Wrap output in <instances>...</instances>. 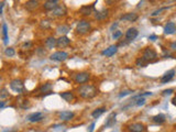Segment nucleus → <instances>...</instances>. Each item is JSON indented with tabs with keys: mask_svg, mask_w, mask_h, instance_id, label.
Returning a JSON list of instances; mask_svg holds the SVG:
<instances>
[{
	"mask_svg": "<svg viewBox=\"0 0 176 132\" xmlns=\"http://www.w3.org/2000/svg\"><path fill=\"white\" fill-rule=\"evenodd\" d=\"M78 94L79 96L84 99H92L98 94L97 88L92 86V85L88 84H83L80 87L78 88Z\"/></svg>",
	"mask_w": 176,
	"mask_h": 132,
	"instance_id": "nucleus-1",
	"label": "nucleus"
},
{
	"mask_svg": "<svg viewBox=\"0 0 176 132\" xmlns=\"http://www.w3.org/2000/svg\"><path fill=\"white\" fill-rule=\"evenodd\" d=\"M158 57V54L153 50L152 48H147L144 51H143V54H142V60L145 62V63H150V62H153L156 60Z\"/></svg>",
	"mask_w": 176,
	"mask_h": 132,
	"instance_id": "nucleus-2",
	"label": "nucleus"
},
{
	"mask_svg": "<svg viewBox=\"0 0 176 132\" xmlns=\"http://www.w3.org/2000/svg\"><path fill=\"white\" fill-rule=\"evenodd\" d=\"M90 28H92L90 22L86 21V20H80L76 25V32L80 35L87 34L90 31Z\"/></svg>",
	"mask_w": 176,
	"mask_h": 132,
	"instance_id": "nucleus-3",
	"label": "nucleus"
},
{
	"mask_svg": "<svg viewBox=\"0 0 176 132\" xmlns=\"http://www.w3.org/2000/svg\"><path fill=\"white\" fill-rule=\"evenodd\" d=\"M10 88L12 91L17 92V94H20V92H22L24 90V84L21 79L16 78V79H13V80H11Z\"/></svg>",
	"mask_w": 176,
	"mask_h": 132,
	"instance_id": "nucleus-4",
	"label": "nucleus"
},
{
	"mask_svg": "<svg viewBox=\"0 0 176 132\" xmlns=\"http://www.w3.org/2000/svg\"><path fill=\"white\" fill-rule=\"evenodd\" d=\"M50 58L55 62H64L65 60L68 58V53L64 52V51H57V52H54L53 54H51Z\"/></svg>",
	"mask_w": 176,
	"mask_h": 132,
	"instance_id": "nucleus-5",
	"label": "nucleus"
},
{
	"mask_svg": "<svg viewBox=\"0 0 176 132\" xmlns=\"http://www.w3.org/2000/svg\"><path fill=\"white\" fill-rule=\"evenodd\" d=\"M90 75L89 73H86V72H80V73H77L75 76H74V80L76 84H85L89 80Z\"/></svg>",
	"mask_w": 176,
	"mask_h": 132,
	"instance_id": "nucleus-6",
	"label": "nucleus"
},
{
	"mask_svg": "<svg viewBox=\"0 0 176 132\" xmlns=\"http://www.w3.org/2000/svg\"><path fill=\"white\" fill-rule=\"evenodd\" d=\"M128 130L130 132H144L147 130L145 126L141 122H133V123H130L128 126Z\"/></svg>",
	"mask_w": 176,
	"mask_h": 132,
	"instance_id": "nucleus-7",
	"label": "nucleus"
},
{
	"mask_svg": "<svg viewBox=\"0 0 176 132\" xmlns=\"http://www.w3.org/2000/svg\"><path fill=\"white\" fill-rule=\"evenodd\" d=\"M69 44H71V40L67 37H65V35H62V37H60L56 40V48L57 49L67 48Z\"/></svg>",
	"mask_w": 176,
	"mask_h": 132,
	"instance_id": "nucleus-8",
	"label": "nucleus"
},
{
	"mask_svg": "<svg viewBox=\"0 0 176 132\" xmlns=\"http://www.w3.org/2000/svg\"><path fill=\"white\" fill-rule=\"evenodd\" d=\"M175 74H176L175 69H170V71H167L165 74L162 76V78H161V83H162V84H166V83H168L170 80H172V79L174 78Z\"/></svg>",
	"mask_w": 176,
	"mask_h": 132,
	"instance_id": "nucleus-9",
	"label": "nucleus"
},
{
	"mask_svg": "<svg viewBox=\"0 0 176 132\" xmlns=\"http://www.w3.org/2000/svg\"><path fill=\"white\" fill-rule=\"evenodd\" d=\"M28 120H29L30 122H39L41 121V120H43L44 119V115L42 114V112H33V114L29 115L28 116Z\"/></svg>",
	"mask_w": 176,
	"mask_h": 132,
	"instance_id": "nucleus-10",
	"label": "nucleus"
},
{
	"mask_svg": "<svg viewBox=\"0 0 176 132\" xmlns=\"http://www.w3.org/2000/svg\"><path fill=\"white\" fill-rule=\"evenodd\" d=\"M116 117H117L116 112H111V114L109 115V116H108V118L106 119V122H105V126H106V127H107V128L113 127V126L116 124V122H117Z\"/></svg>",
	"mask_w": 176,
	"mask_h": 132,
	"instance_id": "nucleus-11",
	"label": "nucleus"
},
{
	"mask_svg": "<svg viewBox=\"0 0 176 132\" xmlns=\"http://www.w3.org/2000/svg\"><path fill=\"white\" fill-rule=\"evenodd\" d=\"M138 19V14L134 12H128L126 14L121 17L120 20L121 21H127V22H134Z\"/></svg>",
	"mask_w": 176,
	"mask_h": 132,
	"instance_id": "nucleus-12",
	"label": "nucleus"
},
{
	"mask_svg": "<svg viewBox=\"0 0 176 132\" xmlns=\"http://www.w3.org/2000/svg\"><path fill=\"white\" fill-rule=\"evenodd\" d=\"M138 34H139V31H138L135 28H130V29H128V31L126 32V37L128 41H133V40L138 37Z\"/></svg>",
	"mask_w": 176,
	"mask_h": 132,
	"instance_id": "nucleus-13",
	"label": "nucleus"
},
{
	"mask_svg": "<svg viewBox=\"0 0 176 132\" xmlns=\"http://www.w3.org/2000/svg\"><path fill=\"white\" fill-rule=\"evenodd\" d=\"M109 17V10L108 9H101L99 11H96L95 13V18L97 20H106Z\"/></svg>",
	"mask_w": 176,
	"mask_h": 132,
	"instance_id": "nucleus-14",
	"label": "nucleus"
},
{
	"mask_svg": "<svg viewBox=\"0 0 176 132\" xmlns=\"http://www.w3.org/2000/svg\"><path fill=\"white\" fill-rule=\"evenodd\" d=\"M117 51H118V45H110L108 49H106L105 51H103V55L107 56V57H110V56L115 55L117 53Z\"/></svg>",
	"mask_w": 176,
	"mask_h": 132,
	"instance_id": "nucleus-15",
	"label": "nucleus"
},
{
	"mask_svg": "<svg viewBox=\"0 0 176 132\" xmlns=\"http://www.w3.org/2000/svg\"><path fill=\"white\" fill-rule=\"evenodd\" d=\"M57 7H58L57 0H47L46 2L44 3V9L47 11H53Z\"/></svg>",
	"mask_w": 176,
	"mask_h": 132,
	"instance_id": "nucleus-16",
	"label": "nucleus"
},
{
	"mask_svg": "<svg viewBox=\"0 0 176 132\" xmlns=\"http://www.w3.org/2000/svg\"><path fill=\"white\" fill-rule=\"evenodd\" d=\"M58 117H60L62 121H69L74 118V112H72V111H62V112L58 114Z\"/></svg>",
	"mask_w": 176,
	"mask_h": 132,
	"instance_id": "nucleus-17",
	"label": "nucleus"
},
{
	"mask_svg": "<svg viewBox=\"0 0 176 132\" xmlns=\"http://www.w3.org/2000/svg\"><path fill=\"white\" fill-rule=\"evenodd\" d=\"M52 14L54 17H62V16H65L66 14V7L65 6H61V5H58V7L57 8H55L54 10L52 11Z\"/></svg>",
	"mask_w": 176,
	"mask_h": 132,
	"instance_id": "nucleus-18",
	"label": "nucleus"
},
{
	"mask_svg": "<svg viewBox=\"0 0 176 132\" xmlns=\"http://www.w3.org/2000/svg\"><path fill=\"white\" fill-rule=\"evenodd\" d=\"M176 32V25L174 22H167L164 26V33L165 34H173Z\"/></svg>",
	"mask_w": 176,
	"mask_h": 132,
	"instance_id": "nucleus-19",
	"label": "nucleus"
},
{
	"mask_svg": "<svg viewBox=\"0 0 176 132\" xmlns=\"http://www.w3.org/2000/svg\"><path fill=\"white\" fill-rule=\"evenodd\" d=\"M39 7V1L37 0H28L25 2V9L29 11H33Z\"/></svg>",
	"mask_w": 176,
	"mask_h": 132,
	"instance_id": "nucleus-20",
	"label": "nucleus"
},
{
	"mask_svg": "<svg viewBox=\"0 0 176 132\" xmlns=\"http://www.w3.org/2000/svg\"><path fill=\"white\" fill-rule=\"evenodd\" d=\"M56 46V39L54 37H47L46 41H45V48L47 50H52Z\"/></svg>",
	"mask_w": 176,
	"mask_h": 132,
	"instance_id": "nucleus-21",
	"label": "nucleus"
},
{
	"mask_svg": "<svg viewBox=\"0 0 176 132\" xmlns=\"http://www.w3.org/2000/svg\"><path fill=\"white\" fill-rule=\"evenodd\" d=\"M152 121L154 122V123L163 124L164 122L166 121V117H165V115H163V114H158V115H156V116L153 117Z\"/></svg>",
	"mask_w": 176,
	"mask_h": 132,
	"instance_id": "nucleus-22",
	"label": "nucleus"
},
{
	"mask_svg": "<svg viewBox=\"0 0 176 132\" xmlns=\"http://www.w3.org/2000/svg\"><path fill=\"white\" fill-rule=\"evenodd\" d=\"M92 6H83L82 8L79 9L80 14H83V16H85V17L90 16V14H92Z\"/></svg>",
	"mask_w": 176,
	"mask_h": 132,
	"instance_id": "nucleus-23",
	"label": "nucleus"
},
{
	"mask_svg": "<svg viewBox=\"0 0 176 132\" xmlns=\"http://www.w3.org/2000/svg\"><path fill=\"white\" fill-rule=\"evenodd\" d=\"M60 96H61L62 98H63V99H64L65 101H67V103H71V101H73V99H74L73 92H71V91L62 92V94H60Z\"/></svg>",
	"mask_w": 176,
	"mask_h": 132,
	"instance_id": "nucleus-24",
	"label": "nucleus"
},
{
	"mask_svg": "<svg viewBox=\"0 0 176 132\" xmlns=\"http://www.w3.org/2000/svg\"><path fill=\"white\" fill-rule=\"evenodd\" d=\"M106 111V108L105 107H101V108H98V109H96V110H94L92 111V118H95V119H97V118H99L101 115L104 114Z\"/></svg>",
	"mask_w": 176,
	"mask_h": 132,
	"instance_id": "nucleus-25",
	"label": "nucleus"
},
{
	"mask_svg": "<svg viewBox=\"0 0 176 132\" xmlns=\"http://www.w3.org/2000/svg\"><path fill=\"white\" fill-rule=\"evenodd\" d=\"M145 99L143 97H139V96H135L133 98V105L135 106H143L145 103Z\"/></svg>",
	"mask_w": 176,
	"mask_h": 132,
	"instance_id": "nucleus-26",
	"label": "nucleus"
},
{
	"mask_svg": "<svg viewBox=\"0 0 176 132\" xmlns=\"http://www.w3.org/2000/svg\"><path fill=\"white\" fill-rule=\"evenodd\" d=\"M2 33H3V42H5V44H8V40H9L8 26H7L6 23H3V25H2Z\"/></svg>",
	"mask_w": 176,
	"mask_h": 132,
	"instance_id": "nucleus-27",
	"label": "nucleus"
},
{
	"mask_svg": "<svg viewBox=\"0 0 176 132\" xmlns=\"http://www.w3.org/2000/svg\"><path fill=\"white\" fill-rule=\"evenodd\" d=\"M56 31L58 32V33H62V34H66L67 32H69V26L67 25H60L57 28V30Z\"/></svg>",
	"mask_w": 176,
	"mask_h": 132,
	"instance_id": "nucleus-28",
	"label": "nucleus"
},
{
	"mask_svg": "<svg viewBox=\"0 0 176 132\" xmlns=\"http://www.w3.org/2000/svg\"><path fill=\"white\" fill-rule=\"evenodd\" d=\"M51 89H52V84H50V83H46V84H44L42 87L40 88L41 92H47V91H50Z\"/></svg>",
	"mask_w": 176,
	"mask_h": 132,
	"instance_id": "nucleus-29",
	"label": "nucleus"
},
{
	"mask_svg": "<svg viewBox=\"0 0 176 132\" xmlns=\"http://www.w3.org/2000/svg\"><path fill=\"white\" fill-rule=\"evenodd\" d=\"M40 26H41L42 29H49V28L51 26L50 20H42L41 23H40Z\"/></svg>",
	"mask_w": 176,
	"mask_h": 132,
	"instance_id": "nucleus-30",
	"label": "nucleus"
},
{
	"mask_svg": "<svg viewBox=\"0 0 176 132\" xmlns=\"http://www.w3.org/2000/svg\"><path fill=\"white\" fill-rule=\"evenodd\" d=\"M8 96H9V92L6 88H1V89H0V99H5V98H7Z\"/></svg>",
	"mask_w": 176,
	"mask_h": 132,
	"instance_id": "nucleus-31",
	"label": "nucleus"
},
{
	"mask_svg": "<svg viewBox=\"0 0 176 132\" xmlns=\"http://www.w3.org/2000/svg\"><path fill=\"white\" fill-rule=\"evenodd\" d=\"M5 54L7 56H9V57H11V56H13L14 54H16V52H14V49L12 48H7L5 51Z\"/></svg>",
	"mask_w": 176,
	"mask_h": 132,
	"instance_id": "nucleus-32",
	"label": "nucleus"
},
{
	"mask_svg": "<svg viewBox=\"0 0 176 132\" xmlns=\"http://www.w3.org/2000/svg\"><path fill=\"white\" fill-rule=\"evenodd\" d=\"M137 66H139V67H145V66H147V63H145V62L140 57L137 60Z\"/></svg>",
	"mask_w": 176,
	"mask_h": 132,
	"instance_id": "nucleus-33",
	"label": "nucleus"
},
{
	"mask_svg": "<svg viewBox=\"0 0 176 132\" xmlns=\"http://www.w3.org/2000/svg\"><path fill=\"white\" fill-rule=\"evenodd\" d=\"M121 35H122V32L119 31V30H116V31H115V32H113V33H112V37H113V39H115V40L119 39V37H120Z\"/></svg>",
	"mask_w": 176,
	"mask_h": 132,
	"instance_id": "nucleus-34",
	"label": "nucleus"
},
{
	"mask_svg": "<svg viewBox=\"0 0 176 132\" xmlns=\"http://www.w3.org/2000/svg\"><path fill=\"white\" fill-rule=\"evenodd\" d=\"M131 92H133V91H132V90H123V91H121L120 94H119V97L122 98V97H124V96H127V95H130Z\"/></svg>",
	"mask_w": 176,
	"mask_h": 132,
	"instance_id": "nucleus-35",
	"label": "nucleus"
},
{
	"mask_svg": "<svg viewBox=\"0 0 176 132\" xmlns=\"http://www.w3.org/2000/svg\"><path fill=\"white\" fill-rule=\"evenodd\" d=\"M165 9H167V8H166V7H164V8H161V9H158V10L154 11V12L152 13V17H155V16H158V14H160V12H162V11L165 10Z\"/></svg>",
	"mask_w": 176,
	"mask_h": 132,
	"instance_id": "nucleus-36",
	"label": "nucleus"
},
{
	"mask_svg": "<svg viewBox=\"0 0 176 132\" xmlns=\"http://www.w3.org/2000/svg\"><path fill=\"white\" fill-rule=\"evenodd\" d=\"M173 91H174V90L172 89V88H171V89H166V90H164V91L162 92V95H163V96H168V95H171Z\"/></svg>",
	"mask_w": 176,
	"mask_h": 132,
	"instance_id": "nucleus-37",
	"label": "nucleus"
},
{
	"mask_svg": "<svg viewBox=\"0 0 176 132\" xmlns=\"http://www.w3.org/2000/svg\"><path fill=\"white\" fill-rule=\"evenodd\" d=\"M94 128H95V122H92V123L90 124V127H89V130H88V132H94Z\"/></svg>",
	"mask_w": 176,
	"mask_h": 132,
	"instance_id": "nucleus-38",
	"label": "nucleus"
},
{
	"mask_svg": "<svg viewBox=\"0 0 176 132\" xmlns=\"http://www.w3.org/2000/svg\"><path fill=\"white\" fill-rule=\"evenodd\" d=\"M3 7H5V2H0V14L2 13V10H3Z\"/></svg>",
	"mask_w": 176,
	"mask_h": 132,
	"instance_id": "nucleus-39",
	"label": "nucleus"
},
{
	"mask_svg": "<svg viewBox=\"0 0 176 132\" xmlns=\"http://www.w3.org/2000/svg\"><path fill=\"white\" fill-rule=\"evenodd\" d=\"M171 49H172V50H174V51H176V41L171 44Z\"/></svg>",
	"mask_w": 176,
	"mask_h": 132,
	"instance_id": "nucleus-40",
	"label": "nucleus"
},
{
	"mask_svg": "<svg viewBox=\"0 0 176 132\" xmlns=\"http://www.w3.org/2000/svg\"><path fill=\"white\" fill-rule=\"evenodd\" d=\"M156 39H158V37H156V35H151V37H149V40H151V41H155Z\"/></svg>",
	"mask_w": 176,
	"mask_h": 132,
	"instance_id": "nucleus-41",
	"label": "nucleus"
},
{
	"mask_svg": "<svg viewBox=\"0 0 176 132\" xmlns=\"http://www.w3.org/2000/svg\"><path fill=\"white\" fill-rule=\"evenodd\" d=\"M6 105V101H0V108H3Z\"/></svg>",
	"mask_w": 176,
	"mask_h": 132,
	"instance_id": "nucleus-42",
	"label": "nucleus"
},
{
	"mask_svg": "<svg viewBox=\"0 0 176 132\" xmlns=\"http://www.w3.org/2000/svg\"><path fill=\"white\" fill-rule=\"evenodd\" d=\"M172 103H173L174 106H176V96L172 99Z\"/></svg>",
	"mask_w": 176,
	"mask_h": 132,
	"instance_id": "nucleus-43",
	"label": "nucleus"
},
{
	"mask_svg": "<svg viewBox=\"0 0 176 132\" xmlns=\"http://www.w3.org/2000/svg\"><path fill=\"white\" fill-rule=\"evenodd\" d=\"M117 25H118V23H115V24H113V25L111 26V31H112V30L115 29V28H117Z\"/></svg>",
	"mask_w": 176,
	"mask_h": 132,
	"instance_id": "nucleus-44",
	"label": "nucleus"
},
{
	"mask_svg": "<svg viewBox=\"0 0 176 132\" xmlns=\"http://www.w3.org/2000/svg\"><path fill=\"white\" fill-rule=\"evenodd\" d=\"M108 2H109V3H112V2H113V0H108Z\"/></svg>",
	"mask_w": 176,
	"mask_h": 132,
	"instance_id": "nucleus-45",
	"label": "nucleus"
},
{
	"mask_svg": "<svg viewBox=\"0 0 176 132\" xmlns=\"http://www.w3.org/2000/svg\"><path fill=\"white\" fill-rule=\"evenodd\" d=\"M7 132H16V131H14V130H12V131H7Z\"/></svg>",
	"mask_w": 176,
	"mask_h": 132,
	"instance_id": "nucleus-46",
	"label": "nucleus"
},
{
	"mask_svg": "<svg viewBox=\"0 0 176 132\" xmlns=\"http://www.w3.org/2000/svg\"><path fill=\"white\" fill-rule=\"evenodd\" d=\"M0 82H1V77H0Z\"/></svg>",
	"mask_w": 176,
	"mask_h": 132,
	"instance_id": "nucleus-47",
	"label": "nucleus"
}]
</instances>
